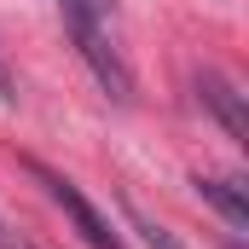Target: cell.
<instances>
[{
	"instance_id": "cell-2",
	"label": "cell",
	"mask_w": 249,
	"mask_h": 249,
	"mask_svg": "<svg viewBox=\"0 0 249 249\" xmlns=\"http://www.w3.org/2000/svg\"><path fill=\"white\" fill-rule=\"evenodd\" d=\"M23 168H29V174L41 180V191H47V197L64 209V220L81 232V244H87V249H127V244H122V232H116V226H110V220H105V214H99V209L81 197V186H75V180H64L58 168H47V162H35V157H29Z\"/></svg>"
},
{
	"instance_id": "cell-4",
	"label": "cell",
	"mask_w": 249,
	"mask_h": 249,
	"mask_svg": "<svg viewBox=\"0 0 249 249\" xmlns=\"http://www.w3.org/2000/svg\"><path fill=\"white\" fill-rule=\"evenodd\" d=\"M191 186H197L203 203H214V209H220V220H226L232 232H249V197H244L238 180H209V174H197Z\"/></svg>"
},
{
	"instance_id": "cell-6",
	"label": "cell",
	"mask_w": 249,
	"mask_h": 249,
	"mask_svg": "<svg viewBox=\"0 0 249 249\" xmlns=\"http://www.w3.org/2000/svg\"><path fill=\"white\" fill-rule=\"evenodd\" d=\"M0 249H29V244H18V238H6V226H0Z\"/></svg>"
},
{
	"instance_id": "cell-1",
	"label": "cell",
	"mask_w": 249,
	"mask_h": 249,
	"mask_svg": "<svg viewBox=\"0 0 249 249\" xmlns=\"http://www.w3.org/2000/svg\"><path fill=\"white\" fill-rule=\"evenodd\" d=\"M64 29H70V41H75L81 64L99 75V87H105L116 105H127V99H133V75H127L122 53L110 47V35H105V23H99L93 0H64Z\"/></svg>"
},
{
	"instance_id": "cell-3",
	"label": "cell",
	"mask_w": 249,
	"mask_h": 249,
	"mask_svg": "<svg viewBox=\"0 0 249 249\" xmlns=\"http://www.w3.org/2000/svg\"><path fill=\"white\" fill-rule=\"evenodd\" d=\"M197 99H203V105L214 110V122L226 127V139H238V145H244V139H249V116H244V93H238V87H232V81H226L220 70H203V75H197Z\"/></svg>"
},
{
	"instance_id": "cell-7",
	"label": "cell",
	"mask_w": 249,
	"mask_h": 249,
	"mask_svg": "<svg viewBox=\"0 0 249 249\" xmlns=\"http://www.w3.org/2000/svg\"><path fill=\"white\" fill-rule=\"evenodd\" d=\"M0 93H6V75H0Z\"/></svg>"
},
{
	"instance_id": "cell-5",
	"label": "cell",
	"mask_w": 249,
	"mask_h": 249,
	"mask_svg": "<svg viewBox=\"0 0 249 249\" xmlns=\"http://www.w3.org/2000/svg\"><path fill=\"white\" fill-rule=\"evenodd\" d=\"M127 226H133V232H139V238H145L151 249H186L180 238H168V232H162L151 214H139V203H127Z\"/></svg>"
}]
</instances>
